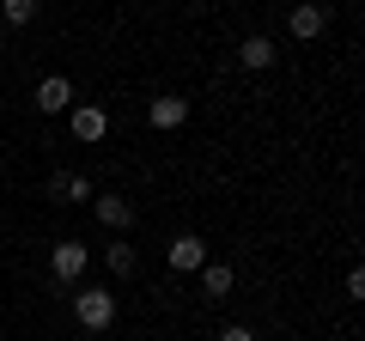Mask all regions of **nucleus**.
Listing matches in <instances>:
<instances>
[{"mask_svg":"<svg viewBox=\"0 0 365 341\" xmlns=\"http://www.w3.org/2000/svg\"><path fill=\"white\" fill-rule=\"evenodd\" d=\"M116 311H122V305H116V292H110V287H79L73 292V317H79V329H91V335L116 323Z\"/></svg>","mask_w":365,"mask_h":341,"instance_id":"nucleus-1","label":"nucleus"},{"mask_svg":"<svg viewBox=\"0 0 365 341\" xmlns=\"http://www.w3.org/2000/svg\"><path fill=\"white\" fill-rule=\"evenodd\" d=\"M165 263L177 268V275H201V268H207V238L201 232H177L165 244Z\"/></svg>","mask_w":365,"mask_h":341,"instance_id":"nucleus-2","label":"nucleus"},{"mask_svg":"<svg viewBox=\"0 0 365 341\" xmlns=\"http://www.w3.org/2000/svg\"><path fill=\"white\" fill-rule=\"evenodd\" d=\"M86 268H91V250H86V244H73V238H61V244L49 250V275L61 280V287H73Z\"/></svg>","mask_w":365,"mask_h":341,"instance_id":"nucleus-3","label":"nucleus"},{"mask_svg":"<svg viewBox=\"0 0 365 341\" xmlns=\"http://www.w3.org/2000/svg\"><path fill=\"white\" fill-rule=\"evenodd\" d=\"M287 31H292L299 43H317V37L329 31V6H323V0H299V6L287 13Z\"/></svg>","mask_w":365,"mask_h":341,"instance_id":"nucleus-4","label":"nucleus"},{"mask_svg":"<svg viewBox=\"0 0 365 341\" xmlns=\"http://www.w3.org/2000/svg\"><path fill=\"white\" fill-rule=\"evenodd\" d=\"M91 213H98V225H104V232H128V225H134V201L116 195V189L91 195Z\"/></svg>","mask_w":365,"mask_h":341,"instance_id":"nucleus-5","label":"nucleus"},{"mask_svg":"<svg viewBox=\"0 0 365 341\" xmlns=\"http://www.w3.org/2000/svg\"><path fill=\"white\" fill-rule=\"evenodd\" d=\"M31 104H37L43 116H61V110H73V79H67V73L37 79V98H31Z\"/></svg>","mask_w":365,"mask_h":341,"instance_id":"nucleus-6","label":"nucleus"},{"mask_svg":"<svg viewBox=\"0 0 365 341\" xmlns=\"http://www.w3.org/2000/svg\"><path fill=\"white\" fill-rule=\"evenodd\" d=\"M67 122H73V141H104V134H110V110H98V104H73V110H67Z\"/></svg>","mask_w":365,"mask_h":341,"instance_id":"nucleus-7","label":"nucleus"},{"mask_svg":"<svg viewBox=\"0 0 365 341\" xmlns=\"http://www.w3.org/2000/svg\"><path fill=\"white\" fill-rule=\"evenodd\" d=\"M146 122H153L158 134L182 128V122H189V98H153V104H146Z\"/></svg>","mask_w":365,"mask_h":341,"instance_id":"nucleus-8","label":"nucleus"},{"mask_svg":"<svg viewBox=\"0 0 365 341\" xmlns=\"http://www.w3.org/2000/svg\"><path fill=\"white\" fill-rule=\"evenodd\" d=\"M49 195H55V201H73V208H79V201H91L98 189H91V177H79V170H55Z\"/></svg>","mask_w":365,"mask_h":341,"instance_id":"nucleus-9","label":"nucleus"},{"mask_svg":"<svg viewBox=\"0 0 365 341\" xmlns=\"http://www.w3.org/2000/svg\"><path fill=\"white\" fill-rule=\"evenodd\" d=\"M237 67L268 73V67H274V43H268V37H244V43H237Z\"/></svg>","mask_w":365,"mask_h":341,"instance_id":"nucleus-10","label":"nucleus"},{"mask_svg":"<svg viewBox=\"0 0 365 341\" xmlns=\"http://www.w3.org/2000/svg\"><path fill=\"white\" fill-rule=\"evenodd\" d=\"M232 263H207L201 268V292H207V299H225V292H232Z\"/></svg>","mask_w":365,"mask_h":341,"instance_id":"nucleus-11","label":"nucleus"},{"mask_svg":"<svg viewBox=\"0 0 365 341\" xmlns=\"http://www.w3.org/2000/svg\"><path fill=\"white\" fill-rule=\"evenodd\" d=\"M43 13V0H0V25L6 31H19V25H31V19Z\"/></svg>","mask_w":365,"mask_h":341,"instance_id":"nucleus-12","label":"nucleus"},{"mask_svg":"<svg viewBox=\"0 0 365 341\" xmlns=\"http://www.w3.org/2000/svg\"><path fill=\"white\" fill-rule=\"evenodd\" d=\"M104 256H110V275H116V280H128L134 268H140V256H134V244H110Z\"/></svg>","mask_w":365,"mask_h":341,"instance_id":"nucleus-13","label":"nucleus"},{"mask_svg":"<svg viewBox=\"0 0 365 341\" xmlns=\"http://www.w3.org/2000/svg\"><path fill=\"white\" fill-rule=\"evenodd\" d=\"M347 299H353V305H365V263H353V268H347Z\"/></svg>","mask_w":365,"mask_h":341,"instance_id":"nucleus-14","label":"nucleus"},{"mask_svg":"<svg viewBox=\"0 0 365 341\" xmlns=\"http://www.w3.org/2000/svg\"><path fill=\"white\" fill-rule=\"evenodd\" d=\"M213 341H256V329H250V323H225Z\"/></svg>","mask_w":365,"mask_h":341,"instance_id":"nucleus-15","label":"nucleus"},{"mask_svg":"<svg viewBox=\"0 0 365 341\" xmlns=\"http://www.w3.org/2000/svg\"><path fill=\"white\" fill-rule=\"evenodd\" d=\"M0 43H6V25H0Z\"/></svg>","mask_w":365,"mask_h":341,"instance_id":"nucleus-16","label":"nucleus"}]
</instances>
